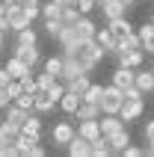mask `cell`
Masks as SVG:
<instances>
[{"label": "cell", "instance_id": "7a4b0ae2", "mask_svg": "<svg viewBox=\"0 0 154 157\" xmlns=\"http://www.w3.org/2000/svg\"><path fill=\"white\" fill-rule=\"evenodd\" d=\"M121 104H125V92L119 86H104V95H101V113H119Z\"/></svg>", "mask_w": 154, "mask_h": 157}, {"label": "cell", "instance_id": "ee69618b", "mask_svg": "<svg viewBox=\"0 0 154 157\" xmlns=\"http://www.w3.org/2000/svg\"><path fill=\"white\" fill-rule=\"evenodd\" d=\"M3 44H6V39H3V30H0V51H3Z\"/></svg>", "mask_w": 154, "mask_h": 157}, {"label": "cell", "instance_id": "4dcf8cb0", "mask_svg": "<svg viewBox=\"0 0 154 157\" xmlns=\"http://www.w3.org/2000/svg\"><path fill=\"white\" fill-rule=\"evenodd\" d=\"M36 83H39V89L48 92L53 83H60V77H53V74H48V71H39V74H36Z\"/></svg>", "mask_w": 154, "mask_h": 157}, {"label": "cell", "instance_id": "bcb514c9", "mask_svg": "<svg viewBox=\"0 0 154 157\" xmlns=\"http://www.w3.org/2000/svg\"><path fill=\"white\" fill-rule=\"evenodd\" d=\"M151 24H154V15H151Z\"/></svg>", "mask_w": 154, "mask_h": 157}, {"label": "cell", "instance_id": "d590c367", "mask_svg": "<svg viewBox=\"0 0 154 157\" xmlns=\"http://www.w3.org/2000/svg\"><path fill=\"white\" fill-rule=\"evenodd\" d=\"M12 104H18V107H24V110H30V113H33V95H30V92H21Z\"/></svg>", "mask_w": 154, "mask_h": 157}, {"label": "cell", "instance_id": "cb8c5ba5", "mask_svg": "<svg viewBox=\"0 0 154 157\" xmlns=\"http://www.w3.org/2000/svg\"><path fill=\"white\" fill-rule=\"evenodd\" d=\"M89 74H77V77H71V80H65V92H77V95H83L86 89H89Z\"/></svg>", "mask_w": 154, "mask_h": 157}, {"label": "cell", "instance_id": "5bb4252c", "mask_svg": "<svg viewBox=\"0 0 154 157\" xmlns=\"http://www.w3.org/2000/svg\"><path fill=\"white\" fill-rule=\"evenodd\" d=\"M18 136H21V128L3 119V124H0V145H15Z\"/></svg>", "mask_w": 154, "mask_h": 157}, {"label": "cell", "instance_id": "83f0119b", "mask_svg": "<svg viewBox=\"0 0 154 157\" xmlns=\"http://www.w3.org/2000/svg\"><path fill=\"white\" fill-rule=\"evenodd\" d=\"M107 154H110V142H107V136L92 140V157H107Z\"/></svg>", "mask_w": 154, "mask_h": 157}, {"label": "cell", "instance_id": "4fadbf2b", "mask_svg": "<svg viewBox=\"0 0 154 157\" xmlns=\"http://www.w3.org/2000/svg\"><path fill=\"white\" fill-rule=\"evenodd\" d=\"M74 27H77V36H80V42L83 39H95V33H98V24H95L89 15H80L74 21Z\"/></svg>", "mask_w": 154, "mask_h": 157}, {"label": "cell", "instance_id": "b9f144b4", "mask_svg": "<svg viewBox=\"0 0 154 157\" xmlns=\"http://www.w3.org/2000/svg\"><path fill=\"white\" fill-rule=\"evenodd\" d=\"M30 154H33V157H44V154H48V151H44L42 145H39V142H36V145H33V151H30Z\"/></svg>", "mask_w": 154, "mask_h": 157}, {"label": "cell", "instance_id": "ab89813d", "mask_svg": "<svg viewBox=\"0 0 154 157\" xmlns=\"http://www.w3.org/2000/svg\"><path fill=\"white\" fill-rule=\"evenodd\" d=\"M9 104H12V98H9V95H6V89L0 86V110H6V107H9Z\"/></svg>", "mask_w": 154, "mask_h": 157}, {"label": "cell", "instance_id": "ffe728a7", "mask_svg": "<svg viewBox=\"0 0 154 157\" xmlns=\"http://www.w3.org/2000/svg\"><path fill=\"white\" fill-rule=\"evenodd\" d=\"M95 42L101 44L107 53H113V51H116V36H113V30H110V27H98V33H95Z\"/></svg>", "mask_w": 154, "mask_h": 157}, {"label": "cell", "instance_id": "30bf717a", "mask_svg": "<svg viewBox=\"0 0 154 157\" xmlns=\"http://www.w3.org/2000/svg\"><path fill=\"white\" fill-rule=\"evenodd\" d=\"M98 9H101V15L107 18V21H113V18H121L125 12H128V6H125L121 0H104V3H98Z\"/></svg>", "mask_w": 154, "mask_h": 157}, {"label": "cell", "instance_id": "1f68e13d", "mask_svg": "<svg viewBox=\"0 0 154 157\" xmlns=\"http://www.w3.org/2000/svg\"><path fill=\"white\" fill-rule=\"evenodd\" d=\"M60 15H62V6L56 3V0H48V3L42 6V18H60Z\"/></svg>", "mask_w": 154, "mask_h": 157}, {"label": "cell", "instance_id": "7dc6e473", "mask_svg": "<svg viewBox=\"0 0 154 157\" xmlns=\"http://www.w3.org/2000/svg\"><path fill=\"white\" fill-rule=\"evenodd\" d=\"M98 3H104V0H98Z\"/></svg>", "mask_w": 154, "mask_h": 157}, {"label": "cell", "instance_id": "9a60e30c", "mask_svg": "<svg viewBox=\"0 0 154 157\" xmlns=\"http://www.w3.org/2000/svg\"><path fill=\"white\" fill-rule=\"evenodd\" d=\"M107 142H110V154H121V151H125V145L130 142V133L121 128V131L110 133V136H107Z\"/></svg>", "mask_w": 154, "mask_h": 157}, {"label": "cell", "instance_id": "f1b7e54d", "mask_svg": "<svg viewBox=\"0 0 154 157\" xmlns=\"http://www.w3.org/2000/svg\"><path fill=\"white\" fill-rule=\"evenodd\" d=\"M60 18H62V24H74L77 18H80V12H77V3H65Z\"/></svg>", "mask_w": 154, "mask_h": 157}, {"label": "cell", "instance_id": "7c38bea8", "mask_svg": "<svg viewBox=\"0 0 154 157\" xmlns=\"http://www.w3.org/2000/svg\"><path fill=\"white\" fill-rule=\"evenodd\" d=\"M133 74H137V68H128V65H116V71H113V86L128 89L130 83H133Z\"/></svg>", "mask_w": 154, "mask_h": 157}, {"label": "cell", "instance_id": "d4e9b609", "mask_svg": "<svg viewBox=\"0 0 154 157\" xmlns=\"http://www.w3.org/2000/svg\"><path fill=\"white\" fill-rule=\"evenodd\" d=\"M15 44H39V33L33 30V24L15 33Z\"/></svg>", "mask_w": 154, "mask_h": 157}, {"label": "cell", "instance_id": "6da1fadb", "mask_svg": "<svg viewBox=\"0 0 154 157\" xmlns=\"http://www.w3.org/2000/svg\"><path fill=\"white\" fill-rule=\"evenodd\" d=\"M74 136H77V128L68 122V119H62V122H56V124L51 128V142L56 145V148H65Z\"/></svg>", "mask_w": 154, "mask_h": 157}, {"label": "cell", "instance_id": "277c9868", "mask_svg": "<svg viewBox=\"0 0 154 157\" xmlns=\"http://www.w3.org/2000/svg\"><path fill=\"white\" fill-rule=\"evenodd\" d=\"M30 24H33V18L27 15V9L12 3V9H9V30L18 33V30H24V27H30Z\"/></svg>", "mask_w": 154, "mask_h": 157}, {"label": "cell", "instance_id": "f35d334b", "mask_svg": "<svg viewBox=\"0 0 154 157\" xmlns=\"http://www.w3.org/2000/svg\"><path fill=\"white\" fill-rule=\"evenodd\" d=\"M142 136H145V142H151V140H154V119L145 124V128H142Z\"/></svg>", "mask_w": 154, "mask_h": 157}, {"label": "cell", "instance_id": "74e56055", "mask_svg": "<svg viewBox=\"0 0 154 157\" xmlns=\"http://www.w3.org/2000/svg\"><path fill=\"white\" fill-rule=\"evenodd\" d=\"M121 154H125V157H142V154H145V148H139V145H130V142H128Z\"/></svg>", "mask_w": 154, "mask_h": 157}, {"label": "cell", "instance_id": "d6986e66", "mask_svg": "<svg viewBox=\"0 0 154 157\" xmlns=\"http://www.w3.org/2000/svg\"><path fill=\"white\" fill-rule=\"evenodd\" d=\"M80 101H83V98L77 95V92H65V95L60 98V104H56V107H60L65 116H74V113H77V107H80Z\"/></svg>", "mask_w": 154, "mask_h": 157}, {"label": "cell", "instance_id": "836d02e7", "mask_svg": "<svg viewBox=\"0 0 154 157\" xmlns=\"http://www.w3.org/2000/svg\"><path fill=\"white\" fill-rule=\"evenodd\" d=\"M77 3V12L80 15H92L95 9H98V0H74Z\"/></svg>", "mask_w": 154, "mask_h": 157}, {"label": "cell", "instance_id": "8992f818", "mask_svg": "<svg viewBox=\"0 0 154 157\" xmlns=\"http://www.w3.org/2000/svg\"><path fill=\"white\" fill-rule=\"evenodd\" d=\"M107 27L113 30V36H116V42H121V39H128L130 33H137L133 30V24H130L128 18L121 15V18H113V21H107Z\"/></svg>", "mask_w": 154, "mask_h": 157}, {"label": "cell", "instance_id": "60d3db41", "mask_svg": "<svg viewBox=\"0 0 154 157\" xmlns=\"http://www.w3.org/2000/svg\"><path fill=\"white\" fill-rule=\"evenodd\" d=\"M9 80H15V77H12V74H9V68L3 65V68H0V86H6Z\"/></svg>", "mask_w": 154, "mask_h": 157}, {"label": "cell", "instance_id": "52a82bcc", "mask_svg": "<svg viewBox=\"0 0 154 157\" xmlns=\"http://www.w3.org/2000/svg\"><path fill=\"white\" fill-rule=\"evenodd\" d=\"M53 107H56V101H53V98L48 95L44 89H39V92L33 95V113H39V116H48V113L53 110Z\"/></svg>", "mask_w": 154, "mask_h": 157}, {"label": "cell", "instance_id": "44dd1931", "mask_svg": "<svg viewBox=\"0 0 154 157\" xmlns=\"http://www.w3.org/2000/svg\"><path fill=\"white\" fill-rule=\"evenodd\" d=\"M6 68H9V74H12V77H15V80H21V77H24V74H30V71H33V68H30V65H27L24 59H18L15 53H12V56H9V59H6Z\"/></svg>", "mask_w": 154, "mask_h": 157}, {"label": "cell", "instance_id": "ba28073f", "mask_svg": "<svg viewBox=\"0 0 154 157\" xmlns=\"http://www.w3.org/2000/svg\"><path fill=\"white\" fill-rule=\"evenodd\" d=\"M15 56H18V59H24L30 68H33L36 62L42 59V53H39V44H15Z\"/></svg>", "mask_w": 154, "mask_h": 157}, {"label": "cell", "instance_id": "603a6c76", "mask_svg": "<svg viewBox=\"0 0 154 157\" xmlns=\"http://www.w3.org/2000/svg\"><path fill=\"white\" fill-rule=\"evenodd\" d=\"M27 119H30V110H24V107H18V104H9L6 107V122H12V124L21 128Z\"/></svg>", "mask_w": 154, "mask_h": 157}, {"label": "cell", "instance_id": "7bdbcfd3", "mask_svg": "<svg viewBox=\"0 0 154 157\" xmlns=\"http://www.w3.org/2000/svg\"><path fill=\"white\" fill-rule=\"evenodd\" d=\"M145 154H148V157H154V140H151V142H145Z\"/></svg>", "mask_w": 154, "mask_h": 157}, {"label": "cell", "instance_id": "ac0fdd59", "mask_svg": "<svg viewBox=\"0 0 154 157\" xmlns=\"http://www.w3.org/2000/svg\"><path fill=\"white\" fill-rule=\"evenodd\" d=\"M21 133L33 136V140H42V116H39V113H30V119L21 124Z\"/></svg>", "mask_w": 154, "mask_h": 157}, {"label": "cell", "instance_id": "f6af8a7d", "mask_svg": "<svg viewBox=\"0 0 154 157\" xmlns=\"http://www.w3.org/2000/svg\"><path fill=\"white\" fill-rule=\"evenodd\" d=\"M121 3H125V6H128V9H130V6H133V3H137V0H121Z\"/></svg>", "mask_w": 154, "mask_h": 157}, {"label": "cell", "instance_id": "8fae6325", "mask_svg": "<svg viewBox=\"0 0 154 157\" xmlns=\"http://www.w3.org/2000/svg\"><path fill=\"white\" fill-rule=\"evenodd\" d=\"M65 151H68L71 157H89V154H92V142H89V140H83V136L77 133L74 140L65 145Z\"/></svg>", "mask_w": 154, "mask_h": 157}, {"label": "cell", "instance_id": "484cf974", "mask_svg": "<svg viewBox=\"0 0 154 157\" xmlns=\"http://www.w3.org/2000/svg\"><path fill=\"white\" fill-rule=\"evenodd\" d=\"M101 95H104V86H101V83H89V89H86L80 98L89 101V104H101Z\"/></svg>", "mask_w": 154, "mask_h": 157}, {"label": "cell", "instance_id": "9c48e42d", "mask_svg": "<svg viewBox=\"0 0 154 157\" xmlns=\"http://www.w3.org/2000/svg\"><path fill=\"white\" fill-rule=\"evenodd\" d=\"M116 59H119V65H128V68H142L145 51H142V48H137V51H125V53H119Z\"/></svg>", "mask_w": 154, "mask_h": 157}, {"label": "cell", "instance_id": "c3c4849f", "mask_svg": "<svg viewBox=\"0 0 154 157\" xmlns=\"http://www.w3.org/2000/svg\"><path fill=\"white\" fill-rule=\"evenodd\" d=\"M151 68H154V62H151Z\"/></svg>", "mask_w": 154, "mask_h": 157}, {"label": "cell", "instance_id": "7402d4cb", "mask_svg": "<svg viewBox=\"0 0 154 157\" xmlns=\"http://www.w3.org/2000/svg\"><path fill=\"white\" fill-rule=\"evenodd\" d=\"M74 119L80 122V119H101V104H89V101H80V107H77Z\"/></svg>", "mask_w": 154, "mask_h": 157}, {"label": "cell", "instance_id": "5b68a950", "mask_svg": "<svg viewBox=\"0 0 154 157\" xmlns=\"http://www.w3.org/2000/svg\"><path fill=\"white\" fill-rule=\"evenodd\" d=\"M77 133H80V136H83V140H98V136H104L101 133V122H98V119H80V122H77Z\"/></svg>", "mask_w": 154, "mask_h": 157}, {"label": "cell", "instance_id": "8d00e7d4", "mask_svg": "<svg viewBox=\"0 0 154 157\" xmlns=\"http://www.w3.org/2000/svg\"><path fill=\"white\" fill-rule=\"evenodd\" d=\"M3 89H6V95L12 98V101H15V98L21 95V92H24V89H21V80H9V83H6Z\"/></svg>", "mask_w": 154, "mask_h": 157}, {"label": "cell", "instance_id": "f546056e", "mask_svg": "<svg viewBox=\"0 0 154 157\" xmlns=\"http://www.w3.org/2000/svg\"><path fill=\"white\" fill-rule=\"evenodd\" d=\"M42 21H44V33L56 39V36H60V30H62V18H42Z\"/></svg>", "mask_w": 154, "mask_h": 157}, {"label": "cell", "instance_id": "4316f807", "mask_svg": "<svg viewBox=\"0 0 154 157\" xmlns=\"http://www.w3.org/2000/svg\"><path fill=\"white\" fill-rule=\"evenodd\" d=\"M44 71L53 74V77H60L62 74V53L60 56H48V59H44Z\"/></svg>", "mask_w": 154, "mask_h": 157}, {"label": "cell", "instance_id": "e0dca14e", "mask_svg": "<svg viewBox=\"0 0 154 157\" xmlns=\"http://www.w3.org/2000/svg\"><path fill=\"white\" fill-rule=\"evenodd\" d=\"M133 83L139 86V92H142V95L154 92V68H148V71H139V68H137V74H133Z\"/></svg>", "mask_w": 154, "mask_h": 157}, {"label": "cell", "instance_id": "3957f363", "mask_svg": "<svg viewBox=\"0 0 154 157\" xmlns=\"http://www.w3.org/2000/svg\"><path fill=\"white\" fill-rule=\"evenodd\" d=\"M142 113H145V98H125V104H121V110H119L125 124L142 119Z\"/></svg>", "mask_w": 154, "mask_h": 157}, {"label": "cell", "instance_id": "d6a6232c", "mask_svg": "<svg viewBox=\"0 0 154 157\" xmlns=\"http://www.w3.org/2000/svg\"><path fill=\"white\" fill-rule=\"evenodd\" d=\"M21 89H24V92H30V95H36V92H39V83H36L33 71H30V74H24V77H21Z\"/></svg>", "mask_w": 154, "mask_h": 157}, {"label": "cell", "instance_id": "2e32d148", "mask_svg": "<svg viewBox=\"0 0 154 157\" xmlns=\"http://www.w3.org/2000/svg\"><path fill=\"white\" fill-rule=\"evenodd\" d=\"M56 42H60V48H74V44L80 42V36H77V27H74V24H62L60 36H56Z\"/></svg>", "mask_w": 154, "mask_h": 157}, {"label": "cell", "instance_id": "e575fe53", "mask_svg": "<svg viewBox=\"0 0 154 157\" xmlns=\"http://www.w3.org/2000/svg\"><path fill=\"white\" fill-rule=\"evenodd\" d=\"M9 9H12V3L0 0V30H3V33L9 30Z\"/></svg>", "mask_w": 154, "mask_h": 157}]
</instances>
